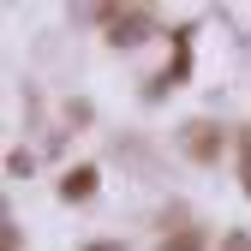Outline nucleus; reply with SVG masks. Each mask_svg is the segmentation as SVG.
Here are the masks:
<instances>
[{"label": "nucleus", "instance_id": "f257e3e1", "mask_svg": "<svg viewBox=\"0 0 251 251\" xmlns=\"http://www.w3.org/2000/svg\"><path fill=\"white\" fill-rule=\"evenodd\" d=\"M96 251H114V245H96Z\"/></svg>", "mask_w": 251, "mask_h": 251}]
</instances>
